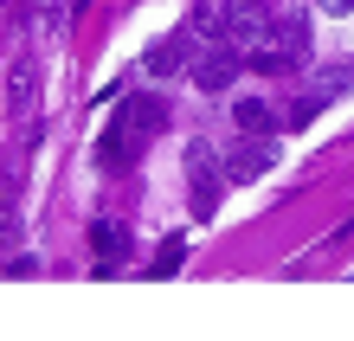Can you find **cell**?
I'll return each instance as SVG.
<instances>
[{
  "label": "cell",
  "instance_id": "cell-8",
  "mask_svg": "<svg viewBox=\"0 0 354 341\" xmlns=\"http://www.w3.org/2000/svg\"><path fill=\"white\" fill-rule=\"evenodd\" d=\"M354 7V0H316V13H328V19H335V13H348Z\"/></svg>",
  "mask_w": 354,
  "mask_h": 341
},
{
  "label": "cell",
  "instance_id": "cell-5",
  "mask_svg": "<svg viewBox=\"0 0 354 341\" xmlns=\"http://www.w3.org/2000/svg\"><path fill=\"white\" fill-rule=\"evenodd\" d=\"M239 129L245 136H264L270 129V110H264V103H239Z\"/></svg>",
  "mask_w": 354,
  "mask_h": 341
},
{
  "label": "cell",
  "instance_id": "cell-10",
  "mask_svg": "<svg viewBox=\"0 0 354 341\" xmlns=\"http://www.w3.org/2000/svg\"><path fill=\"white\" fill-rule=\"evenodd\" d=\"M0 7H7V0H0Z\"/></svg>",
  "mask_w": 354,
  "mask_h": 341
},
{
  "label": "cell",
  "instance_id": "cell-9",
  "mask_svg": "<svg viewBox=\"0 0 354 341\" xmlns=\"http://www.w3.org/2000/svg\"><path fill=\"white\" fill-rule=\"evenodd\" d=\"M225 7H264V0H225Z\"/></svg>",
  "mask_w": 354,
  "mask_h": 341
},
{
  "label": "cell",
  "instance_id": "cell-2",
  "mask_svg": "<svg viewBox=\"0 0 354 341\" xmlns=\"http://www.w3.org/2000/svg\"><path fill=\"white\" fill-rule=\"evenodd\" d=\"M239 71H245V52H239V46H213V52H200L194 84H200V91H225Z\"/></svg>",
  "mask_w": 354,
  "mask_h": 341
},
{
  "label": "cell",
  "instance_id": "cell-1",
  "mask_svg": "<svg viewBox=\"0 0 354 341\" xmlns=\"http://www.w3.org/2000/svg\"><path fill=\"white\" fill-rule=\"evenodd\" d=\"M187 174H194V212L213 219V200H219V155L206 142H187Z\"/></svg>",
  "mask_w": 354,
  "mask_h": 341
},
{
  "label": "cell",
  "instance_id": "cell-3",
  "mask_svg": "<svg viewBox=\"0 0 354 341\" xmlns=\"http://www.w3.org/2000/svg\"><path fill=\"white\" fill-rule=\"evenodd\" d=\"M270 167H277V148L252 142V148H239V155L225 161V174H232V181H258V174H270Z\"/></svg>",
  "mask_w": 354,
  "mask_h": 341
},
{
  "label": "cell",
  "instance_id": "cell-7",
  "mask_svg": "<svg viewBox=\"0 0 354 341\" xmlns=\"http://www.w3.org/2000/svg\"><path fill=\"white\" fill-rule=\"evenodd\" d=\"M91 245H97V258H116V245H129V239H122L116 225H97V232H91Z\"/></svg>",
  "mask_w": 354,
  "mask_h": 341
},
{
  "label": "cell",
  "instance_id": "cell-6",
  "mask_svg": "<svg viewBox=\"0 0 354 341\" xmlns=\"http://www.w3.org/2000/svg\"><path fill=\"white\" fill-rule=\"evenodd\" d=\"M129 116H136V129L149 136L155 122H161V103H155V97H136V103H129Z\"/></svg>",
  "mask_w": 354,
  "mask_h": 341
},
{
  "label": "cell",
  "instance_id": "cell-4",
  "mask_svg": "<svg viewBox=\"0 0 354 341\" xmlns=\"http://www.w3.org/2000/svg\"><path fill=\"white\" fill-rule=\"evenodd\" d=\"M270 39H277V46H283L290 58H303V52H309V13H277Z\"/></svg>",
  "mask_w": 354,
  "mask_h": 341
}]
</instances>
